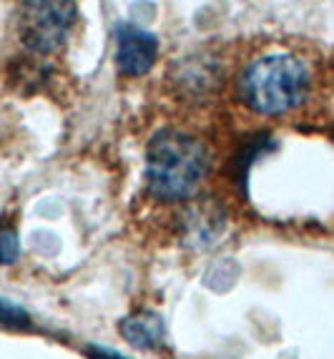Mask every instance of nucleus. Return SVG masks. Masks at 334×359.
Returning <instances> with one entry per match:
<instances>
[{
  "label": "nucleus",
  "instance_id": "nucleus-1",
  "mask_svg": "<svg viewBox=\"0 0 334 359\" xmlns=\"http://www.w3.org/2000/svg\"><path fill=\"white\" fill-rule=\"evenodd\" d=\"M209 149L181 131H161L146 151V184L161 201H179L196 191L209 171Z\"/></svg>",
  "mask_w": 334,
  "mask_h": 359
},
{
  "label": "nucleus",
  "instance_id": "nucleus-2",
  "mask_svg": "<svg viewBox=\"0 0 334 359\" xmlns=\"http://www.w3.org/2000/svg\"><path fill=\"white\" fill-rule=\"evenodd\" d=\"M309 71L294 55H264L239 78V96L257 114H284L305 101Z\"/></svg>",
  "mask_w": 334,
  "mask_h": 359
},
{
  "label": "nucleus",
  "instance_id": "nucleus-3",
  "mask_svg": "<svg viewBox=\"0 0 334 359\" xmlns=\"http://www.w3.org/2000/svg\"><path fill=\"white\" fill-rule=\"evenodd\" d=\"M76 18L73 0H23L20 38L36 53H53Z\"/></svg>",
  "mask_w": 334,
  "mask_h": 359
},
{
  "label": "nucleus",
  "instance_id": "nucleus-4",
  "mask_svg": "<svg viewBox=\"0 0 334 359\" xmlns=\"http://www.w3.org/2000/svg\"><path fill=\"white\" fill-rule=\"evenodd\" d=\"M156 41L149 33L136 28H123L119 36V68L126 76H141L156 60Z\"/></svg>",
  "mask_w": 334,
  "mask_h": 359
},
{
  "label": "nucleus",
  "instance_id": "nucleus-5",
  "mask_svg": "<svg viewBox=\"0 0 334 359\" xmlns=\"http://www.w3.org/2000/svg\"><path fill=\"white\" fill-rule=\"evenodd\" d=\"M121 334L141 349H154L163 339V322L151 311L133 314L121 324Z\"/></svg>",
  "mask_w": 334,
  "mask_h": 359
},
{
  "label": "nucleus",
  "instance_id": "nucleus-6",
  "mask_svg": "<svg viewBox=\"0 0 334 359\" xmlns=\"http://www.w3.org/2000/svg\"><path fill=\"white\" fill-rule=\"evenodd\" d=\"M18 254H20V244H18L15 231L0 226V266H3V264H13L18 259Z\"/></svg>",
  "mask_w": 334,
  "mask_h": 359
}]
</instances>
